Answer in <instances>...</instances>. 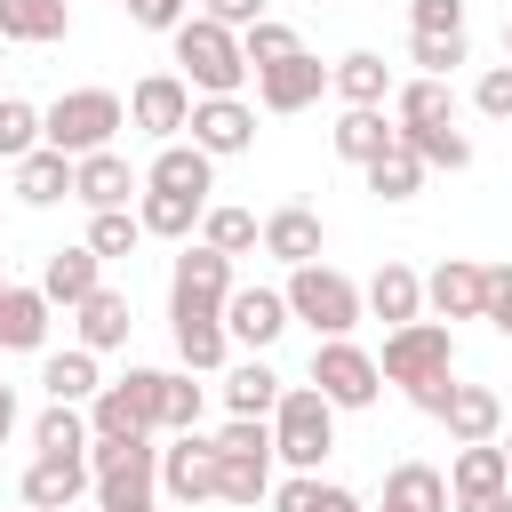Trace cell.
Here are the masks:
<instances>
[{"mask_svg": "<svg viewBox=\"0 0 512 512\" xmlns=\"http://www.w3.org/2000/svg\"><path fill=\"white\" fill-rule=\"evenodd\" d=\"M168 48H176L192 96H240V88H248V56H240V32H232V24H216V16L192 8V16L168 32Z\"/></svg>", "mask_w": 512, "mask_h": 512, "instance_id": "cell-1", "label": "cell"}, {"mask_svg": "<svg viewBox=\"0 0 512 512\" xmlns=\"http://www.w3.org/2000/svg\"><path fill=\"white\" fill-rule=\"evenodd\" d=\"M120 128H128V96H112V88H64V96L40 112V144H56L64 160L104 152Z\"/></svg>", "mask_w": 512, "mask_h": 512, "instance_id": "cell-2", "label": "cell"}, {"mask_svg": "<svg viewBox=\"0 0 512 512\" xmlns=\"http://www.w3.org/2000/svg\"><path fill=\"white\" fill-rule=\"evenodd\" d=\"M288 320H304L312 336H352L360 320H368V304H360V280H344L336 264H288Z\"/></svg>", "mask_w": 512, "mask_h": 512, "instance_id": "cell-3", "label": "cell"}, {"mask_svg": "<svg viewBox=\"0 0 512 512\" xmlns=\"http://www.w3.org/2000/svg\"><path fill=\"white\" fill-rule=\"evenodd\" d=\"M328 448H336V408L320 400V384H280V400H272V456L288 472H320Z\"/></svg>", "mask_w": 512, "mask_h": 512, "instance_id": "cell-4", "label": "cell"}, {"mask_svg": "<svg viewBox=\"0 0 512 512\" xmlns=\"http://www.w3.org/2000/svg\"><path fill=\"white\" fill-rule=\"evenodd\" d=\"M376 368H384V384H400V392L440 384V376H456V328H448V320H400V328H384Z\"/></svg>", "mask_w": 512, "mask_h": 512, "instance_id": "cell-5", "label": "cell"}, {"mask_svg": "<svg viewBox=\"0 0 512 512\" xmlns=\"http://www.w3.org/2000/svg\"><path fill=\"white\" fill-rule=\"evenodd\" d=\"M136 432L160 440V368H128L88 400V440H136Z\"/></svg>", "mask_w": 512, "mask_h": 512, "instance_id": "cell-6", "label": "cell"}, {"mask_svg": "<svg viewBox=\"0 0 512 512\" xmlns=\"http://www.w3.org/2000/svg\"><path fill=\"white\" fill-rule=\"evenodd\" d=\"M224 296H232V256L208 240H184L168 272V320H224Z\"/></svg>", "mask_w": 512, "mask_h": 512, "instance_id": "cell-7", "label": "cell"}, {"mask_svg": "<svg viewBox=\"0 0 512 512\" xmlns=\"http://www.w3.org/2000/svg\"><path fill=\"white\" fill-rule=\"evenodd\" d=\"M304 384H320V400H328V408H376L384 368H376V352H360L352 336H320V344H312V376H304Z\"/></svg>", "mask_w": 512, "mask_h": 512, "instance_id": "cell-8", "label": "cell"}, {"mask_svg": "<svg viewBox=\"0 0 512 512\" xmlns=\"http://www.w3.org/2000/svg\"><path fill=\"white\" fill-rule=\"evenodd\" d=\"M184 136H192L208 160H240V152H256V104H248V96H192Z\"/></svg>", "mask_w": 512, "mask_h": 512, "instance_id": "cell-9", "label": "cell"}, {"mask_svg": "<svg viewBox=\"0 0 512 512\" xmlns=\"http://www.w3.org/2000/svg\"><path fill=\"white\" fill-rule=\"evenodd\" d=\"M160 496L168 504H208L216 496V440L192 424V432H168V448H160Z\"/></svg>", "mask_w": 512, "mask_h": 512, "instance_id": "cell-10", "label": "cell"}, {"mask_svg": "<svg viewBox=\"0 0 512 512\" xmlns=\"http://www.w3.org/2000/svg\"><path fill=\"white\" fill-rule=\"evenodd\" d=\"M184 120H192V88H184V72H144V80L128 88V128H144L152 144H176Z\"/></svg>", "mask_w": 512, "mask_h": 512, "instance_id": "cell-11", "label": "cell"}, {"mask_svg": "<svg viewBox=\"0 0 512 512\" xmlns=\"http://www.w3.org/2000/svg\"><path fill=\"white\" fill-rule=\"evenodd\" d=\"M248 80H256V104H264V112H304V104H320V96H328V64H320L312 48H296V56L264 64V72H248Z\"/></svg>", "mask_w": 512, "mask_h": 512, "instance_id": "cell-12", "label": "cell"}, {"mask_svg": "<svg viewBox=\"0 0 512 512\" xmlns=\"http://www.w3.org/2000/svg\"><path fill=\"white\" fill-rule=\"evenodd\" d=\"M480 304H488V264H472V256H448V264H432L424 272V312L432 320H480Z\"/></svg>", "mask_w": 512, "mask_h": 512, "instance_id": "cell-13", "label": "cell"}, {"mask_svg": "<svg viewBox=\"0 0 512 512\" xmlns=\"http://www.w3.org/2000/svg\"><path fill=\"white\" fill-rule=\"evenodd\" d=\"M280 328H288V296H280V288H240V280H232V296H224V336H232L240 352H272Z\"/></svg>", "mask_w": 512, "mask_h": 512, "instance_id": "cell-14", "label": "cell"}, {"mask_svg": "<svg viewBox=\"0 0 512 512\" xmlns=\"http://www.w3.org/2000/svg\"><path fill=\"white\" fill-rule=\"evenodd\" d=\"M88 488H96L88 456H32V464H24V480H16L24 512H72Z\"/></svg>", "mask_w": 512, "mask_h": 512, "instance_id": "cell-15", "label": "cell"}, {"mask_svg": "<svg viewBox=\"0 0 512 512\" xmlns=\"http://www.w3.org/2000/svg\"><path fill=\"white\" fill-rule=\"evenodd\" d=\"M128 328H136V304H128V288H88L80 304H72V344H88V352H120L128 344Z\"/></svg>", "mask_w": 512, "mask_h": 512, "instance_id": "cell-16", "label": "cell"}, {"mask_svg": "<svg viewBox=\"0 0 512 512\" xmlns=\"http://www.w3.org/2000/svg\"><path fill=\"white\" fill-rule=\"evenodd\" d=\"M136 192H144V176H136V168H128L112 144L72 160V200H80V208H128Z\"/></svg>", "mask_w": 512, "mask_h": 512, "instance_id": "cell-17", "label": "cell"}, {"mask_svg": "<svg viewBox=\"0 0 512 512\" xmlns=\"http://www.w3.org/2000/svg\"><path fill=\"white\" fill-rule=\"evenodd\" d=\"M144 184H152V192H192V200H208V192H216V160H208L192 136H176V144H160V152H152Z\"/></svg>", "mask_w": 512, "mask_h": 512, "instance_id": "cell-18", "label": "cell"}, {"mask_svg": "<svg viewBox=\"0 0 512 512\" xmlns=\"http://www.w3.org/2000/svg\"><path fill=\"white\" fill-rule=\"evenodd\" d=\"M360 304H368L384 328H400V320H424V272H408L400 256H384V264H376V280L360 288Z\"/></svg>", "mask_w": 512, "mask_h": 512, "instance_id": "cell-19", "label": "cell"}, {"mask_svg": "<svg viewBox=\"0 0 512 512\" xmlns=\"http://www.w3.org/2000/svg\"><path fill=\"white\" fill-rule=\"evenodd\" d=\"M440 424H448L456 448H464V440H496V432H504V400H496V384H448Z\"/></svg>", "mask_w": 512, "mask_h": 512, "instance_id": "cell-20", "label": "cell"}, {"mask_svg": "<svg viewBox=\"0 0 512 512\" xmlns=\"http://www.w3.org/2000/svg\"><path fill=\"white\" fill-rule=\"evenodd\" d=\"M96 280H104V256L80 240V248H48V264H40V280H32V288H40L48 304H64V312H72Z\"/></svg>", "mask_w": 512, "mask_h": 512, "instance_id": "cell-21", "label": "cell"}, {"mask_svg": "<svg viewBox=\"0 0 512 512\" xmlns=\"http://www.w3.org/2000/svg\"><path fill=\"white\" fill-rule=\"evenodd\" d=\"M392 136H400V128L384 120V104H344V112H336V128H328L336 160H352V168H368V160H376Z\"/></svg>", "mask_w": 512, "mask_h": 512, "instance_id": "cell-22", "label": "cell"}, {"mask_svg": "<svg viewBox=\"0 0 512 512\" xmlns=\"http://www.w3.org/2000/svg\"><path fill=\"white\" fill-rule=\"evenodd\" d=\"M16 168V200L24 208H56V200H72V160L56 152V144H32L24 160H8Z\"/></svg>", "mask_w": 512, "mask_h": 512, "instance_id": "cell-23", "label": "cell"}, {"mask_svg": "<svg viewBox=\"0 0 512 512\" xmlns=\"http://www.w3.org/2000/svg\"><path fill=\"white\" fill-rule=\"evenodd\" d=\"M48 296L40 288H24V280H8V296H0V352H40L48 344Z\"/></svg>", "mask_w": 512, "mask_h": 512, "instance_id": "cell-24", "label": "cell"}, {"mask_svg": "<svg viewBox=\"0 0 512 512\" xmlns=\"http://www.w3.org/2000/svg\"><path fill=\"white\" fill-rule=\"evenodd\" d=\"M376 512H448V472L400 456V464L384 472V504H376Z\"/></svg>", "mask_w": 512, "mask_h": 512, "instance_id": "cell-25", "label": "cell"}, {"mask_svg": "<svg viewBox=\"0 0 512 512\" xmlns=\"http://www.w3.org/2000/svg\"><path fill=\"white\" fill-rule=\"evenodd\" d=\"M64 32H72V8H64V0H0V40H8V48H16V40H24V48H56Z\"/></svg>", "mask_w": 512, "mask_h": 512, "instance_id": "cell-26", "label": "cell"}, {"mask_svg": "<svg viewBox=\"0 0 512 512\" xmlns=\"http://www.w3.org/2000/svg\"><path fill=\"white\" fill-rule=\"evenodd\" d=\"M392 128H456V88L416 72L408 88H392Z\"/></svg>", "mask_w": 512, "mask_h": 512, "instance_id": "cell-27", "label": "cell"}, {"mask_svg": "<svg viewBox=\"0 0 512 512\" xmlns=\"http://www.w3.org/2000/svg\"><path fill=\"white\" fill-rule=\"evenodd\" d=\"M200 208L208 200H192V192H136V224H144V240H192L200 232Z\"/></svg>", "mask_w": 512, "mask_h": 512, "instance_id": "cell-28", "label": "cell"}, {"mask_svg": "<svg viewBox=\"0 0 512 512\" xmlns=\"http://www.w3.org/2000/svg\"><path fill=\"white\" fill-rule=\"evenodd\" d=\"M320 248H328V232H320L312 208H272V216H264V256H280V264H312Z\"/></svg>", "mask_w": 512, "mask_h": 512, "instance_id": "cell-29", "label": "cell"}, {"mask_svg": "<svg viewBox=\"0 0 512 512\" xmlns=\"http://www.w3.org/2000/svg\"><path fill=\"white\" fill-rule=\"evenodd\" d=\"M488 488H512V464L496 440H464L448 456V496H488Z\"/></svg>", "mask_w": 512, "mask_h": 512, "instance_id": "cell-30", "label": "cell"}, {"mask_svg": "<svg viewBox=\"0 0 512 512\" xmlns=\"http://www.w3.org/2000/svg\"><path fill=\"white\" fill-rule=\"evenodd\" d=\"M264 504H272V512H368L352 488H336V480H320V472H288V480H272Z\"/></svg>", "mask_w": 512, "mask_h": 512, "instance_id": "cell-31", "label": "cell"}, {"mask_svg": "<svg viewBox=\"0 0 512 512\" xmlns=\"http://www.w3.org/2000/svg\"><path fill=\"white\" fill-rule=\"evenodd\" d=\"M328 88H336L344 104H384V96H392V64H384L376 48H352V56L328 64Z\"/></svg>", "mask_w": 512, "mask_h": 512, "instance_id": "cell-32", "label": "cell"}, {"mask_svg": "<svg viewBox=\"0 0 512 512\" xmlns=\"http://www.w3.org/2000/svg\"><path fill=\"white\" fill-rule=\"evenodd\" d=\"M96 384H104V376H96V352H88V344H72V352H48V360H40V392H48V400L88 408V400H96Z\"/></svg>", "mask_w": 512, "mask_h": 512, "instance_id": "cell-33", "label": "cell"}, {"mask_svg": "<svg viewBox=\"0 0 512 512\" xmlns=\"http://www.w3.org/2000/svg\"><path fill=\"white\" fill-rule=\"evenodd\" d=\"M360 176H368V192H376V200H416V192H424V160H416L400 136H392V144H384Z\"/></svg>", "mask_w": 512, "mask_h": 512, "instance_id": "cell-34", "label": "cell"}, {"mask_svg": "<svg viewBox=\"0 0 512 512\" xmlns=\"http://www.w3.org/2000/svg\"><path fill=\"white\" fill-rule=\"evenodd\" d=\"M32 448H40V456H88V408L48 400V408L32 416Z\"/></svg>", "mask_w": 512, "mask_h": 512, "instance_id": "cell-35", "label": "cell"}, {"mask_svg": "<svg viewBox=\"0 0 512 512\" xmlns=\"http://www.w3.org/2000/svg\"><path fill=\"white\" fill-rule=\"evenodd\" d=\"M176 328V360L192 368V376H216L224 360H232V336H224V320H168Z\"/></svg>", "mask_w": 512, "mask_h": 512, "instance_id": "cell-36", "label": "cell"}, {"mask_svg": "<svg viewBox=\"0 0 512 512\" xmlns=\"http://www.w3.org/2000/svg\"><path fill=\"white\" fill-rule=\"evenodd\" d=\"M272 400H280V376H272V360L256 352V360H240L232 376H224V408L232 416H272Z\"/></svg>", "mask_w": 512, "mask_h": 512, "instance_id": "cell-37", "label": "cell"}, {"mask_svg": "<svg viewBox=\"0 0 512 512\" xmlns=\"http://www.w3.org/2000/svg\"><path fill=\"white\" fill-rule=\"evenodd\" d=\"M200 240L224 256H248V248H264V216L256 208H200Z\"/></svg>", "mask_w": 512, "mask_h": 512, "instance_id": "cell-38", "label": "cell"}, {"mask_svg": "<svg viewBox=\"0 0 512 512\" xmlns=\"http://www.w3.org/2000/svg\"><path fill=\"white\" fill-rule=\"evenodd\" d=\"M208 408V384L192 368H160V432H192Z\"/></svg>", "mask_w": 512, "mask_h": 512, "instance_id": "cell-39", "label": "cell"}, {"mask_svg": "<svg viewBox=\"0 0 512 512\" xmlns=\"http://www.w3.org/2000/svg\"><path fill=\"white\" fill-rule=\"evenodd\" d=\"M216 496L224 504H264L272 496V456H216Z\"/></svg>", "mask_w": 512, "mask_h": 512, "instance_id": "cell-40", "label": "cell"}, {"mask_svg": "<svg viewBox=\"0 0 512 512\" xmlns=\"http://www.w3.org/2000/svg\"><path fill=\"white\" fill-rule=\"evenodd\" d=\"M400 144H408L424 168H448V176L472 168V136H464V128H400Z\"/></svg>", "mask_w": 512, "mask_h": 512, "instance_id": "cell-41", "label": "cell"}, {"mask_svg": "<svg viewBox=\"0 0 512 512\" xmlns=\"http://www.w3.org/2000/svg\"><path fill=\"white\" fill-rule=\"evenodd\" d=\"M136 240H144V224H136V208H88V248L112 264V256H136Z\"/></svg>", "mask_w": 512, "mask_h": 512, "instance_id": "cell-42", "label": "cell"}, {"mask_svg": "<svg viewBox=\"0 0 512 512\" xmlns=\"http://www.w3.org/2000/svg\"><path fill=\"white\" fill-rule=\"evenodd\" d=\"M304 40H296V24H280V16H256L248 32H240V56H248V72H264V64H280V56H296Z\"/></svg>", "mask_w": 512, "mask_h": 512, "instance_id": "cell-43", "label": "cell"}, {"mask_svg": "<svg viewBox=\"0 0 512 512\" xmlns=\"http://www.w3.org/2000/svg\"><path fill=\"white\" fill-rule=\"evenodd\" d=\"M408 56L424 64V80H456V64L472 56L464 32H408Z\"/></svg>", "mask_w": 512, "mask_h": 512, "instance_id": "cell-44", "label": "cell"}, {"mask_svg": "<svg viewBox=\"0 0 512 512\" xmlns=\"http://www.w3.org/2000/svg\"><path fill=\"white\" fill-rule=\"evenodd\" d=\"M40 144V104H24V96H0V160H24Z\"/></svg>", "mask_w": 512, "mask_h": 512, "instance_id": "cell-45", "label": "cell"}, {"mask_svg": "<svg viewBox=\"0 0 512 512\" xmlns=\"http://www.w3.org/2000/svg\"><path fill=\"white\" fill-rule=\"evenodd\" d=\"M216 456H272V416H224ZM280 464V456H272Z\"/></svg>", "mask_w": 512, "mask_h": 512, "instance_id": "cell-46", "label": "cell"}, {"mask_svg": "<svg viewBox=\"0 0 512 512\" xmlns=\"http://www.w3.org/2000/svg\"><path fill=\"white\" fill-rule=\"evenodd\" d=\"M472 104H480L488 120H512V64H488V72L472 80Z\"/></svg>", "mask_w": 512, "mask_h": 512, "instance_id": "cell-47", "label": "cell"}, {"mask_svg": "<svg viewBox=\"0 0 512 512\" xmlns=\"http://www.w3.org/2000/svg\"><path fill=\"white\" fill-rule=\"evenodd\" d=\"M480 320L512 344V264H488V304H480Z\"/></svg>", "mask_w": 512, "mask_h": 512, "instance_id": "cell-48", "label": "cell"}, {"mask_svg": "<svg viewBox=\"0 0 512 512\" xmlns=\"http://www.w3.org/2000/svg\"><path fill=\"white\" fill-rule=\"evenodd\" d=\"M408 32H464V0H408Z\"/></svg>", "mask_w": 512, "mask_h": 512, "instance_id": "cell-49", "label": "cell"}, {"mask_svg": "<svg viewBox=\"0 0 512 512\" xmlns=\"http://www.w3.org/2000/svg\"><path fill=\"white\" fill-rule=\"evenodd\" d=\"M128 8V24H144V32H176L184 16H192V0H120Z\"/></svg>", "mask_w": 512, "mask_h": 512, "instance_id": "cell-50", "label": "cell"}, {"mask_svg": "<svg viewBox=\"0 0 512 512\" xmlns=\"http://www.w3.org/2000/svg\"><path fill=\"white\" fill-rule=\"evenodd\" d=\"M200 16H216V24H232V32H248L256 16H272L264 0H200Z\"/></svg>", "mask_w": 512, "mask_h": 512, "instance_id": "cell-51", "label": "cell"}, {"mask_svg": "<svg viewBox=\"0 0 512 512\" xmlns=\"http://www.w3.org/2000/svg\"><path fill=\"white\" fill-rule=\"evenodd\" d=\"M448 512H512V488H488V496H448Z\"/></svg>", "mask_w": 512, "mask_h": 512, "instance_id": "cell-52", "label": "cell"}, {"mask_svg": "<svg viewBox=\"0 0 512 512\" xmlns=\"http://www.w3.org/2000/svg\"><path fill=\"white\" fill-rule=\"evenodd\" d=\"M16 424H24V408H16V384H0V448L16 440Z\"/></svg>", "mask_w": 512, "mask_h": 512, "instance_id": "cell-53", "label": "cell"}, {"mask_svg": "<svg viewBox=\"0 0 512 512\" xmlns=\"http://www.w3.org/2000/svg\"><path fill=\"white\" fill-rule=\"evenodd\" d=\"M496 448H504V464H512V432H496Z\"/></svg>", "mask_w": 512, "mask_h": 512, "instance_id": "cell-54", "label": "cell"}, {"mask_svg": "<svg viewBox=\"0 0 512 512\" xmlns=\"http://www.w3.org/2000/svg\"><path fill=\"white\" fill-rule=\"evenodd\" d=\"M504 64H512V16H504Z\"/></svg>", "mask_w": 512, "mask_h": 512, "instance_id": "cell-55", "label": "cell"}, {"mask_svg": "<svg viewBox=\"0 0 512 512\" xmlns=\"http://www.w3.org/2000/svg\"><path fill=\"white\" fill-rule=\"evenodd\" d=\"M0 296H8V272H0Z\"/></svg>", "mask_w": 512, "mask_h": 512, "instance_id": "cell-56", "label": "cell"}, {"mask_svg": "<svg viewBox=\"0 0 512 512\" xmlns=\"http://www.w3.org/2000/svg\"><path fill=\"white\" fill-rule=\"evenodd\" d=\"M0 56H8V40H0Z\"/></svg>", "mask_w": 512, "mask_h": 512, "instance_id": "cell-57", "label": "cell"}]
</instances>
